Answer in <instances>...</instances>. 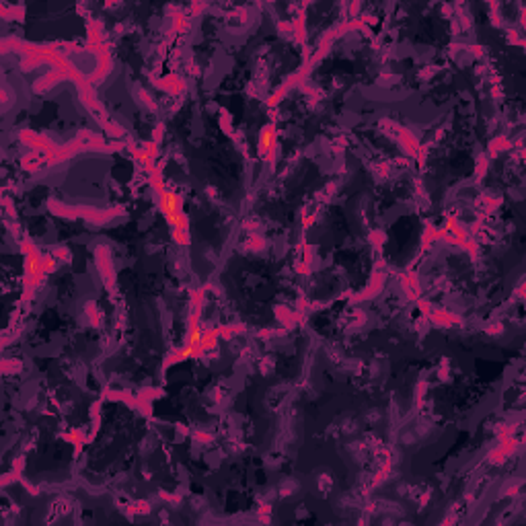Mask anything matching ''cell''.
<instances>
[{"mask_svg": "<svg viewBox=\"0 0 526 526\" xmlns=\"http://www.w3.org/2000/svg\"><path fill=\"white\" fill-rule=\"evenodd\" d=\"M161 208H163V212H165V216H167V220H169V224L177 230V232H181L183 228H185V218L181 216V210H179V199H177V195L175 193H171V191H163V197H161Z\"/></svg>", "mask_w": 526, "mask_h": 526, "instance_id": "6da1fadb", "label": "cell"}, {"mask_svg": "<svg viewBox=\"0 0 526 526\" xmlns=\"http://www.w3.org/2000/svg\"><path fill=\"white\" fill-rule=\"evenodd\" d=\"M201 339H203V333H201V329H193L191 331V335H189V343H187V347L183 349V358H189L195 349H197V345L201 343Z\"/></svg>", "mask_w": 526, "mask_h": 526, "instance_id": "7a4b0ae2", "label": "cell"}, {"mask_svg": "<svg viewBox=\"0 0 526 526\" xmlns=\"http://www.w3.org/2000/svg\"><path fill=\"white\" fill-rule=\"evenodd\" d=\"M272 144H274V130L266 128V130H263V134H261V138H259V146H261V150H270Z\"/></svg>", "mask_w": 526, "mask_h": 526, "instance_id": "3957f363", "label": "cell"}]
</instances>
